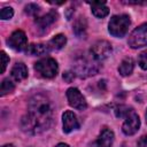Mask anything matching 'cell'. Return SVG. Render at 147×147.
<instances>
[{
	"mask_svg": "<svg viewBox=\"0 0 147 147\" xmlns=\"http://www.w3.org/2000/svg\"><path fill=\"white\" fill-rule=\"evenodd\" d=\"M74 78H75V72L74 71H67V72L63 74V79L68 83H70Z\"/></svg>",
	"mask_w": 147,
	"mask_h": 147,
	"instance_id": "obj_25",
	"label": "cell"
},
{
	"mask_svg": "<svg viewBox=\"0 0 147 147\" xmlns=\"http://www.w3.org/2000/svg\"><path fill=\"white\" fill-rule=\"evenodd\" d=\"M113 142H114V132L108 127H103L98 139L94 140L90 145V147H111Z\"/></svg>",
	"mask_w": 147,
	"mask_h": 147,
	"instance_id": "obj_10",
	"label": "cell"
},
{
	"mask_svg": "<svg viewBox=\"0 0 147 147\" xmlns=\"http://www.w3.org/2000/svg\"><path fill=\"white\" fill-rule=\"evenodd\" d=\"M7 44L10 48L15 51H23L28 48V38L22 30L14 31L10 37L7 39Z\"/></svg>",
	"mask_w": 147,
	"mask_h": 147,
	"instance_id": "obj_9",
	"label": "cell"
},
{
	"mask_svg": "<svg viewBox=\"0 0 147 147\" xmlns=\"http://www.w3.org/2000/svg\"><path fill=\"white\" fill-rule=\"evenodd\" d=\"M67 99H68L69 105L78 110H84L87 107L85 98L79 92V90L76 87H70L67 90Z\"/></svg>",
	"mask_w": 147,
	"mask_h": 147,
	"instance_id": "obj_8",
	"label": "cell"
},
{
	"mask_svg": "<svg viewBox=\"0 0 147 147\" xmlns=\"http://www.w3.org/2000/svg\"><path fill=\"white\" fill-rule=\"evenodd\" d=\"M146 122H147V110H146Z\"/></svg>",
	"mask_w": 147,
	"mask_h": 147,
	"instance_id": "obj_29",
	"label": "cell"
},
{
	"mask_svg": "<svg viewBox=\"0 0 147 147\" xmlns=\"http://www.w3.org/2000/svg\"><path fill=\"white\" fill-rule=\"evenodd\" d=\"M39 11V6H37L36 3H29L25 6V13L29 15H36Z\"/></svg>",
	"mask_w": 147,
	"mask_h": 147,
	"instance_id": "obj_23",
	"label": "cell"
},
{
	"mask_svg": "<svg viewBox=\"0 0 147 147\" xmlns=\"http://www.w3.org/2000/svg\"><path fill=\"white\" fill-rule=\"evenodd\" d=\"M2 147H15L14 145H11V144H7V145H3Z\"/></svg>",
	"mask_w": 147,
	"mask_h": 147,
	"instance_id": "obj_28",
	"label": "cell"
},
{
	"mask_svg": "<svg viewBox=\"0 0 147 147\" xmlns=\"http://www.w3.org/2000/svg\"><path fill=\"white\" fill-rule=\"evenodd\" d=\"M111 53V45L107 40H99L96 41L91 48V55L98 62L106 60Z\"/></svg>",
	"mask_w": 147,
	"mask_h": 147,
	"instance_id": "obj_7",
	"label": "cell"
},
{
	"mask_svg": "<svg viewBox=\"0 0 147 147\" xmlns=\"http://www.w3.org/2000/svg\"><path fill=\"white\" fill-rule=\"evenodd\" d=\"M124 118H125V121H124V123L122 125L123 133L126 134V136L134 134L140 127V118H139L138 114L133 109H131V111Z\"/></svg>",
	"mask_w": 147,
	"mask_h": 147,
	"instance_id": "obj_6",
	"label": "cell"
},
{
	"mask_svg": "<svg viewBox=\"0 0 147 147\" xmlns=\"http://www.w3.org/2000/svg\"><path fill=\"white\" fill-rule=\"evenodd\" d=\"M138 63L141 69L147 70V52H142L138 57Z\"/></svg>",
	"mask_w": 147,
	"mask_h": 147,
	"instance_id": "obj_22",
	"label": "cell"
},
{
	"mask_svg": "<svg viewBox=\"0 0 147 147\" xmlns=\"http://www.w3.org/2000/svg\"><path fill=\"white\" fill-rule=\"evenodd\" d=\"M127 44L132 48H140L147 46V23L136 28L129 36Z\"/></svg>",
	"mask_w": 147,
	"mask_h": 147,
	"instance_id": "obj_5",
	"label": "cell"
},
{
	"mask_svg": "<svg viewBox=\"0 0 147 147\" xmlns=\"http://www.w3.org/2000/svg\"><path fill=\"white\" fill-rule=\"evenodd\" d=\"M130 17L125 14L122 15H115L110 18L109 24H108V31L111 36L122 38L126 34L129 26H130Z\"/></svg>",
	"mask_w": 147,
	"mask_h": 147,
	"instance_id": "obj_3",
	"label": "cell"
},
{
	"mask_svg": "<svg viewBox=\"0 0 147 147\" xmlns=\"http://www.w3.org/2000/svg\"><path fill=\"white\" fill-rule=\"evenodd\" d=\"M62 123H63V132H65V133H69L74 130L79 129V121H78L77 116L70 110H67L63 113Z\"/></svg>",
	"mask_w": 147,
	"mask_h": 147,
	"instance_id": "obj_11",
	"label": "cell"
},
{
	"mask_svg": "<svg viewBox=\"0 0 147 147\" xmlns=\"http://www.w3.org/2000/svg\"><path fill=\"white\" fill-rule=\"evenodd\" d=\"M133 68H134V61H133V59L132 57H125L119 63L118 72L122 76H129L133 71Z\"/></svg>",
	"mask_w": 147,
	"mask_h": 147,
	"instance_id": "obj_17",
	"label": "cell"
},
{
	"mask_svg": "<svg viewBox=\"0 0 147 147\" xmlns=\"http://www.w3.org/2000/svg\"><path fill=\"white\" fill-rule=\"evenodd\" d=\"M55 147H70L69 145H67V144H63V142H60V144H57Z\"/></svg>",
	"mask_w": 147,
	"mask_h": 147,
	"instance_id": "obj_27",
	"label": "cell"
},
{
	"mask_svg": "<svg viewBox=\"0 0 147 147\" xmlns=\"http://www.w3.org/2000/svg\"><path fill=\"white\" fill-rule=\"evenodd\" d=\"M14 88H15L14 83H13L9 78H6V79H3L2 83H1L0 95L3 96V95H6V94H8V93H11V92L14 91Z\"/></svg>",
	"mask_w": 147,
	"mask_h": 147,
	"instance_id": "obj_19",
	"label": "cell"
},
{
	"mask_svg": "<svg viewBox=\"0 0 147 147\" xmlns=\"http://www.w3.org/2000/svg\"><path fill=\"white\" fill-rule=\"evenodd\" d=\"M14 15V10L11 7H3L0 11V17L1 20H10Z\"/></svg>",
	"mask_w": 147,
	"mask_h": 147,
	"instance_id": "obj_21",
	"label": "cell"
},
{
	"mask_svg": "<svg viewBox=\"0 0 147 147\" xmlns=\"http://www.w3.org/2000/svg\"><path fill=\"white\" fill-rule=\"evenodd\" d=\"M57 18V13L54 10H51L49 13H47L46 15H42L40 17H37L36 20V24L38 25L39 29L46 30L52 23H54Z\"/></svg>",
	"mask_w": 147,
	"mask_h": 147,
	"instance_id": "obj_12",
	"label": "cell"
},
{
	"mask_svg": "<svg viewBox=\"0 0 147 147\" xmlns=\"http://www.w3.org/2000/svg\"><path fill=\"white\" fill-rule=\"evenodd\" d=\"M138 147H147V136H142L139 138Z\"/></svg>",
	"mask_w": 147,
	"mask_h": 147,
	"instance_id": "obj_26",
	"label": "cell"
},
{
	"mask_svg": "<svg viewBox=\"0 0 147 147\" xmlns=\"http://www.w3.org/2000/svg\"><path fill=\"white\" fill-rule=\"evenodd\" d=\"M36 72L42 78H53L57 75V62L52 57H45L34 63Z\"/></svg>",
	"mask_w": 147,
	"mask_h": 147,
	"instance_id": "obj_4",
	"label": "cell"
},
{
	"mask_svg": "<svg viewBox=\"0 0 147 147\" xmlns=\"http://www.w3.org/2000/svg\"><path fill=\"white\" fill-rule=\"evenodd\" d=\"M131 109H132L131 107L121 105V106L116 107V109H115V115H116V117H118V118H124V117L131 111Z\"/></svg>",
	"mask_w": 147,
	"mask_h": 147,
	"instance_id": "obj_20",
	"label": "cell"
},
{
	"mask_svg": "<svg viewBox=\"0 0 147 147\" xmlns=\"http://www.w3.org/2000/svg\"><path fill=\"white\" fill-rule=\"evenodd\" d=\"M0 54H1V74H3L5 70H6V67H7L8 62H9V57L7 56V54L3 51H1Z\"/></svg>",
	"mask_w": 147,
	"mask_h": 147,
	"instance_id": "obj_24",
	"label": "cell"
},
{
	"mask_svg": "<svg viewBox=\"0 0 147 147\" xmlns=\"http://www.w3.org/2000/svg\"><path fill=\"white\" fill-rule=\"evenodd\" d=\"M28 114L22 117L21 127L30 134L47 130L53 122V103L44 93L33 94L28 102Z\"/></svg>",
	"mask_w": 147,
	"mask_h": 147,
	"instance_id": "obj_1",
	"label": "cell"
},
{
	"mask_svg": "<svg viewBox=\"0 0 147 147\" xmlns=\"http://www.w3.org/2000/svg\"><path fill=\"white\" fill-rule=\"evenodd\" d=\"M92 7V13L94 16L99 17V18H103L109 14V8L106 6V2L102 1H94V2H88Z\"/></svg>",
	"mask_w": 147,
	"mask_h": 147,
	"instance_id": "obj_14",
	"label": "cell"
},
{
	"mask_svg": "<svg viewBox=\"0 0 147 147\" xmlns=\"http://www.w3.org/2000/svg\"><path fill=\"white\" fill-rule=\"evenodd\" d=\"M67 42V38L64 34H56L54 36L47 44L49 51H57V49H61Z\"/></svg>",
	"mask_w": 147,
	"mask_h": 147,
	"instance_id": "obj_16",
	"label": "cell"
},
{
	"mask_svg": "<svg viewBox=\"0 0 147 147\" xmlns=\"http://www.w3.org/2000/svg\"><path fill=\"white\" fill-rule=\"evenodd\" d=\"M49 52V48L47 46V44H31L30 46H28V48L25 49V53L29 55H44L46 53Z\"/></svg>",
	"mask_w": 147,
	"mask_h": 147,
	"instance_id": "obj_15",
	"label": "cell"
},
{
	"mask_svg": "<svg viewBox=\"0 0 147 147\" xmlns=\"http://www.w3.org/2000/svg\"><path fill=\"white\" fill-rule=\"evenodd\" d=\"M10 75L11 77L16 80V82H21L23 79H25L28 77V68L24 63L22 62H17L13 68H11V71H10Z\"/></svg>",
	"mask_w": 147,
	"mask_h": 147,
	"instance_id": "obj_13",
	"label": "cell"
},
{
	"mask_svg": "<svg viewBox=\"0 0 147 147\" xmlns=\"http://www.w3.org/2000/svg\"><path fill=\"white\" fill-rule=\"evenodd\" d=\"M100 69V65L95 59L91 55V57L80 56L74 63V72L79 77H90L95 75Z\"/></svg>",
	"mask_w": 147,
	"mask_h": 147,
	"instance_id": "obj_2",
	"label": "cell"
},
{
	"mask_svg": "<svg viewBox=\"0 0 147 147\" xmlns=\"http://www.w3.org/2000/svg\"><path fill=\"white\" fill-rule=\"evenodd\" d=\"M86 21L84 17H79L76 22H75V25H74V32L77 37H83L85 36V32H86Z\"/></svg>",
	"mask_w": 147,
	"mask_h": 147,
	"instance_id": "obj_18",
	"label": "cell"
}]
</instances>
